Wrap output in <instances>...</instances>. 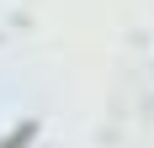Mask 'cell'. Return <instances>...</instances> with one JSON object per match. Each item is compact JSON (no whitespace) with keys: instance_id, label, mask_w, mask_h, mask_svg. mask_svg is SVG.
<instances>
[{"instance_id":"obj_1","label":"cell","mask_w":154,"mask_h":148,"mask_svg":"<svg viewBox=\"0 0 154 148\" xmlns=\"http://www.w3.org/2000/svg\"><path fill=\"white\" fill-rule=\"evenodd\" d=\"M37 127H43V122H37V117H27L21 127H11V132L0 138V148H32V138H37Z\"/></svg>"}]
</instances>
